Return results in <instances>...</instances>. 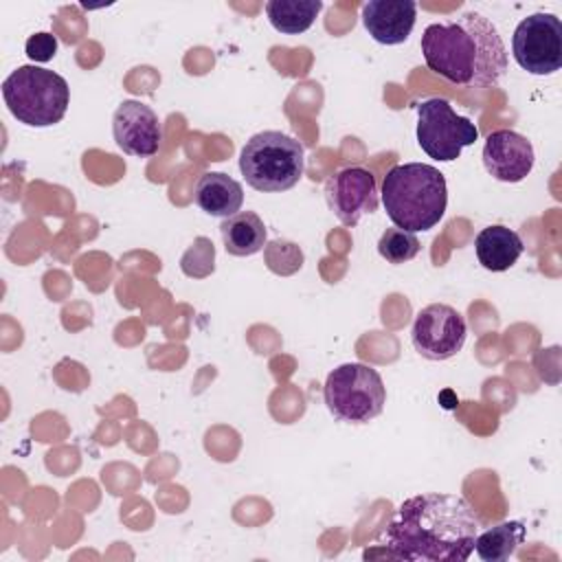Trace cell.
<instances>
[{"label": "cell", "mask_w": 562, "mask_h": 562, "mask_svg": "<svg viewBox=\"0 0 562 562\" xmlns=\"http://www.w3.org/2000/svg\"><path fill=\"white\" fill-rule=\"evenodd\" d=\"M193 202L213 217H231L239 213L244 204V189L241 184L222 173V171H209L200 176L195 191H193Z\"/></svg>", "instance_id": "obj_14"}, {"label": "cell", "mask_w": 562, "mask_h": 562, "mask_svg": "<svg viewBox=\"0 0 562 562\" xmlns=\"http://www.w3.org/2000/svg\"><path fill=\"white\" fill-rule=\"evenodd\" d=\"M516 64L531 75H553L562 66V22L553 13H531L518 22L512 37Z\"/></svg>", "instance_id": "obj_8"}, {"label": "cell", "mask_w": 562, "mask_h": 562, "mask_svg": "<svg viewBox=\"0 0 562 562\" xmlns=\"http://www.w3.org/2000/svg\"><path fill=\"white\" fill-rule=\"evenodd\" d=\"M323 397L327 411L345 424H367L375 419L386 402L382 375L362 362H345L329 371Z\"/></svg>", "instance_id": "obj_6"}, {"label": "cell", "mask_w": 562, "mask_h": 562, "mask_svg": "<svg viewBox=\"0 0 562 562\" xmlns=\"http://www.w3.org/2000/svg\"><path fill=\"white\" fill-rule=\"evenodd\" d=\"M112 134L116 145L136 158H149L158 151L162 127L156 112L143 101H123L112 116Z\"/></svg>", "instance_id": "obj_11"}, {"label": "cell", "mask_w": 562, "mask_h": 562, "mask_svg": "<svg viewBox=\"0 0 562 562\" xmlns=\"http://www.w3.org/2000/svg\"><path fill=\"white\" fill-rule=\"evenodd\" d=\"M2 99L9 112L29 127H50L59 123L70 103L68 81L40 66H18L2 81Z\"/></svg>", "instance_id": "obj_4"}, {"label": "cell", "mask_w": 562, "mask_h": 562, "mask_svg": "<svg viewBox=\"0 0 562 562\" xmlns=\"http://www.w3.org/2000/svg\"><path fill=\"white\" fill-rule=\"evenodd\" d=\"M419 250H422V244H419L417 235L411 231H402L397 226L386 228L378 241V252L389 263L411 261L413 257H417Z\"/></svg>", "instance_id": "obj_19"}, {"label": "cell", "mask_w": 562, "mask_h": 562, "mask_svg": "<svg viewBox=\"0 0 562 562\" xmlns=\"http://www.w3.org/2000/svg\"><path fill=\"white\" fill-rule=\"evenodd\" d=\"M417 4L413 0H369L362 4L367 33L384 46L404 44L415 26Z\"/></svg>", "instance_id": "obj_13"}, {"label": "cell", "mask_w": 562, "mask_h": 562, "mask_svg": "<svg viewBox=\"0 0 562 562\" xmlns=\"http://www.w3.org/2000/svg\"><path fill=\"white\" fill-rule=\"evenodd\" d=\"M321 0H270L266 2V15L274 31L283 35L305 33L321 13Z\"/></svg>", "instance_id": "obj_17"}, {"label": "cell", "mask_w": 562, "mask_h": 562, "mask_svg": "<svg viewBox=\"0 0 562 562\" xmlns=\"http://www.w3.org/2000/svg\"><path fill=\"white\" fill-rule=\"evenodd\" d=\"M220 233L226 252L235 257H250L266 244V224L255 211H239L231 217H224Z\"/></svg>", "instance_id": "obj_16"}, {"label": "cell", "mask_w": 562, "mask_h": 562, "mask_svg": "<svg viewBox=\"0 0 562 562\" xmlns=\"http://www.w3.org/2000/svg\"><path fill=\"white\" fill-rule=\"evenodd\" d=\"M378 193L375 176L364 167H345L325 182V200L345 226H356L362 215L373 213Z\"/></svg>", "instance_id": "obj_10"}, {"label": "cell", "mask_w": 562, "mask_h": 562, "mask_svg": "<svg viewBox=\"0 0 562 562\" xmlns=\"http://www.w3.org/2000/svg\"><path fill=\"white\" fill-rule=\"evenodd\" d=\"M479 138L476 125L457 114L446 99L430 97L417 103V145L439 162H452L463 147Z\"/></svg>", "instance_id": "obj_7"}, {"label": "cell", "mask_w": 562, "mask_h": 562, "mask_svg": "<svg viewBox=\"0 0 562 562\" xmlns=\"http://www.w3.org/2000/svg\"><path fill=\"white\" fill-rule=\"evenodd\" d=\"M57 53V37L53 33H35L26 40V55L31 61H50Z\"/></svg>", "instance_id": "obj_20"}, {"label": "cell", "mask_w": 562, "mask_h": 562, "mask_svg": "<svg viewBox=\"0 0 562 562\" xmlns=\"http://www.w3.org/2000/svg\"><path fill=\"white\" fill-rule=\"evenodd\" d=\"M522 250H525V246H522L520 235L516 231L507 228V226H501V224L485 226L474 237L476 259L490 272L509 270L518 261Z\"/></svg>", "instance_id": "obj_15"}, {"label": "cell", "mask_w": 562, "mask_h": 562, "mask_svg": "<svg viewBox=\"0 0 562 562\" xmlns=\"http://www.w3.org/2000/svg\"><path fill=\"white\" fill-rule=\"evenodd\" d=\"M465 318L459 310L446 303H430L422 307L411 329L413 347L426 360H448L457 356L465 342Z\"/></svg>", "instance_id": "obj_9"}, {"label": "cell", "mask_w": 562, "mask_h": 562, "mask_svg": "<svg viewBox=\"0 0 562 562\" xmlns=\"http://www.w3.org/2000/svg\"><path fill=\"white\" fill-rule=\"evenodd\" d=\"M305 169L303 145L277 130L252 134L239 151V171L244 180L261 193H281L292 189Z\"/></svg>", "instance_id": "obj_5"}, {"label": "cell", "mask_w": 562, "mask_h": 562, "mask_svg": "<svg viewBox=\"0 0 562 562\" xmlns=\"http://www.w3.org/2000/svg\"><path fill=\"white\" fill-rule=\"evenodd\" d=\"M426 66L450 83L490 88L507 70V50L496 26L479 11L432 22L422 33Z\"/></svg>", "instance_id": "obj_2"}, {"label": "cell", "mask_w": 562, "mask_h": 562, "mask_svg": "<svg viewBox=\"0 0 562 562\" xmlns=\"http://www.w3.org/2000/svg\"><path fill=\"white\" fill-rule=\"evenodd\" d=\"M481 520L459 494L428 492L406 498L382 531L389 558L411 562H463L474 551Z\"/></svg>", "instance_id": "obj_1"}, {"label": "cell", "mask_w": 562, "mask_h": 562, "mask_svg": "<svg viewBox=\"0 0 562 562\" xmlns=\"http://www.w3.org/2000/svg\"><path fill=\"white\" fill-rule=\"evenodd\" d=\"M525 540V525L520 520L498 522L474 538V551L485 562H503L516 553Z\"/></svg>", "instance_id": "obj_18"}, {"label": "cell", "mask_w": 562, "mask_h": 562, "mask_svg": "<svg viewBox=\"0 0 562 562\" xmlns=\"http://www.w3.org/2000/svg\"><path fill=\"white\" fill-rule=\"evenodd\" d=\"M531 143L514 130H496L487 134L483 145V165L498 182H520L533 169Z\"/></svg>", "instance_id": "obj_12"}, {"label": "cell", "mask_w": 562, "mask_h": 562, "mask_svg": "<svg viewBox=\"0 0 562 562\" xmlns=\"http://www.w3.org/2000/svg\"><path fill=\"white\" fill-rule=\"evenodd\" d=\"M382 204L389 220L402 231H430L446 213L448 189L443 173L424 162H404L386 171Z\"/></svg>", "instance_id": "obj_3"}]
</instances>
